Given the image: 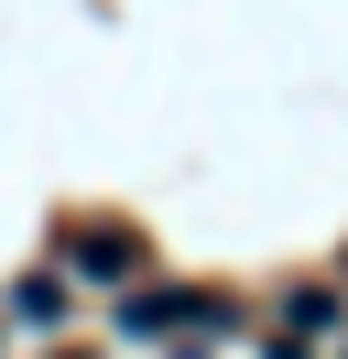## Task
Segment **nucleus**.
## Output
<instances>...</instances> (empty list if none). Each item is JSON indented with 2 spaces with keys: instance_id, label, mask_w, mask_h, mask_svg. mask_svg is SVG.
<instances>
[{
  "instance_id": "1",
  "label": "nucleus",
  "mask_w": 348,
  "mask_h": 359,
  "mask_svg": "<svg viewBox=\"0 0 348 359\" xmlns=\"http://www.w3.org/2000/svg\"><path fill=\"white\" fill-rule=\"evenodd\" d=\"M76 250H87L76 272H130V229H98V240H76Z\"/></svg>"
}]
</instances>
